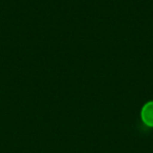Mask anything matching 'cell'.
<instances>
[{
	"label": "cell",
	"mask_w": 153,
	"mask_h": 153,
	"mask_svg": "<svg viewBox=\"0 0 153 153\" xmlns=\"http://www.w3.org/2000/svg\"><path fill=\"white\" fill-rule=\"evenodd\" d=\"M142 121L148 127H153V102H148L142 109Z\"/></svg>",
	"instance_id": "cell-1"
}]
</instances>
